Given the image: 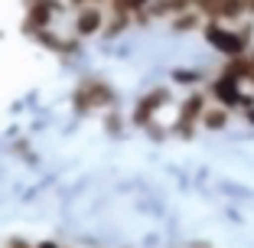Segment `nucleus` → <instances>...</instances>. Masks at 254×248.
<instances>
[{"label":"nucleus","mask_w":254,"mask_h":248,"mask_svg":"<svg viewBox=\"0 0 254 248\" xmlns=\"http://www.w3.org/2000/svg\"><path fill=\"white\" fill-rule=\"evenodd\" d=\"M108 26V10L101 3H85L72 13V33L78 39H91L98 33H105Z\"/></svg>","instance_id":"1"},{"label":"nucleus","mask_w":254,"mask_h":248,"mask_svg":"<svg viewBox=\"0 0 254 248\" xmlns=\"http://www.w3.org/2000/svg\"><path fill=\"white\" fill-rule=\"evenodd\" d=\"M75 105H78V111H101V108H111L114 105V91L108 88L101 79H88V82H82V88L75 91Z\"/></svg>","instance_id":"2"},{"label":"nucleus","mask_w":254,"mask_h":248,"mask_svg":"<svg viewBox=\"0 0 254 248\" xmlns=\"http://www.w3.org/2000/svg\"><path fill=\"white\" fill-rule=\"evenodd\" d=\"M166 105H170V91H166V88L147 91V95L137 101V108H134V121L140 124V128H150L153 118H157V111H160V108H166Z\"/></svg>","instance_id":"3"},{"label":"nucleus","mask_w":254,"mask_h":248,"mask_svg":"<svg viewBox=\"0 0 254 248\" xmlns=\"http://www.w3.org/2000/svg\"><path fill=\"white\" fill-rule=\"evenodd\" d=\"M232 114H235L232 108L218 105V101H209V108L202 111V128H205V131H222V128H228Z\"/></svg>","instance_id":"4"},{"label":"nucleus","mask_w":254,"mask_h":248,"mask_svg":"<svg viewBox=\"0 0 254 248\" xmlns=\"http://www.w3.org/2000/svg\"><path fill=\"white\" fill-rule=\"evenodd\" d=\"M173 82H180V85H199V82H205V72H199V69H176V72H173Z\"/></svg>","instance_id":"5"},{"label":"nucleus","mask_w":254,"mask_h":248,"mask_svg":"<svg viewBox=\"0 0 254 248\" xmlns=\"http://www.w3.org/2000/svg\"><path fill=\"white\" fill-rule=\"evenodd\" d=\"M241 114H245V121H248V124H251V128H254V105L248 108V111H241Z\"/></svg>","instance_id":"6"}]
</instances>
